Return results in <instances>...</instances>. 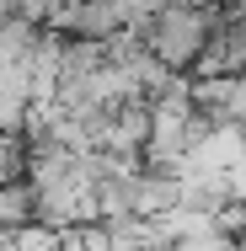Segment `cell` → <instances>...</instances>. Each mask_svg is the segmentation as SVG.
Returning a JSON list of instances; mask_svg holds the SVG:
<instances>
[{
  "instance_id": "1",
  "label": "cell",
  "mask_w": 246,
  "mask_h": 251,
  "mask_svg": "<svg viewBox=\"0 0 246 251\" xmlns=\"http://www.w3.org/2000/svg\"><path fill=\"white\" fill-rule=\"evenodd\" d=\"M209 27H214V5H182V0H171V5L150 11L145 22L129 27V32L139 38V49H145L161 70L188 75L198 64V53L209 49Z\"/></svg>"
},
{
  "instance_id": "2",
  "label": "cell",
  "mask_w": 246,
  "mask_h": 251,
  "mask_svg": "<svg viewBox=\"0 0 246 251\" xmlns=\"http://www.w3.org/2000/svg\"><path fill=\"white\" fill-rule=\"evenodd\" d=\"M32 225H38V203H32L27 176H5V182H0V246L16 241V235L32 230Z\"/></svg>"
},
{
  "instance_id": "3",
  "label": "cell",
  "mask_w": 246,
  "mask_h": 251,
  "mask_svg": "<svg viewBox=\"0 0 246 251\" xmlns=\"http://www.w3.org/2000/svg\"><path fill=\"white\" fill-rule=\"evenodd\" d=\"M59 5H64V0H11V16L27 22V27H49Z\"/></svg>"
}]
</instances>
